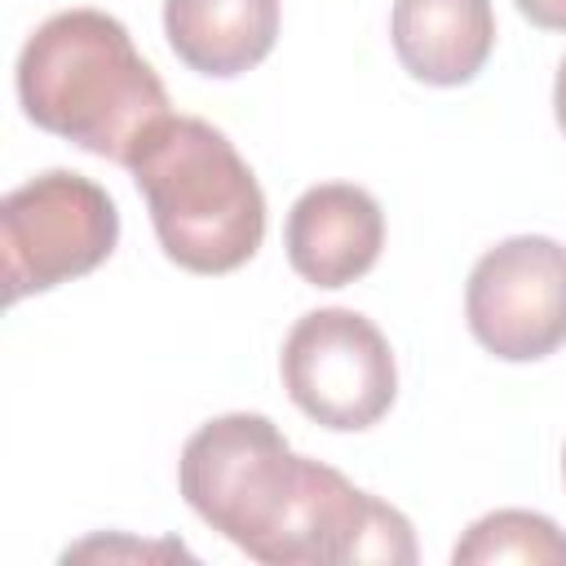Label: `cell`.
<instances>
[{"label": "cell", "mask_w": 566, "mask_h": 566, "mask_svg": "<svg viewBox=\"0 0 566 566\" xmlns=\"http://www.w3.org/2000/svg\"><path fill=\"white\" fill-rule=\"evenodd\" d=\"M553 115H557V128L566 133V57H562L557 80H553Z\"/></svg>", "instance_id": "12"}, {"label": "cell", "mask_w": 566, "mask_h": 566, "mask_svg": "<svg viewBox=\"0 0 566 566\" xmlns=\"http://www.w3.org/2000/svg\"><path fill=\"white\" fill-rule=\"evenodd\" d=\"M473 340L504 363H535L566 345V243L513 234L486 248L464 283Z\"/></svg>", "instance_id": "6"}, {"label": "cell", "mask_w": 566, "mask_h": 566, "mask_svg": "<svg viewBox=\"0 0 566 566\" xmlns=\"http://www.w3.org/2000/svg\"><path fill=\"white\" fill-rule=\"evenodd\" d=\"M186 504L265 566H411V522L332 464L296 455L279 424L230 411L199 424L177 460Z\"/></svg>", "instance_id": "1"}, {"label": "cell", "mask_w": 566, "mask_h": 566, "mask_svg": "<svg viewBox=\"0 0 566 566\" xmlns=\"http://www.w3.org/2000/svg\"><path fill=\"white\" fill-rule=\"evenodd\" d=\"M146 199L155 239L190 274H230L265 239V195L234 142L195 115L155 124L124 164Z\"/></svg>", "instance_id": "3"}, {"label": "cell", "mask_w": 566, "mask_h": 566, "mask_svg": "<svg viewBox=\"0 0 566 566\" xmlns=\"http://www.w3.org/2000/svg\"><path fill=\"white\" fill-rule=\"evenodd\" d=\"M287 398L323 429H371L398 394L394 349L358 310H310L283 340Z\"/></svg>", "instance_id": "5"}, {"label": "cell", "mask_w": 566, "mask_h": 566, "mask_svg": "<svg viewBox=\"0 0 566 566\" xmlns=\"http://www.w3.org/2000/svg\"><path fill=\"white\" fill-rule=\"evenodd\" d=\"M389 35L416 80L469 84L495 49V9L491 0H394Z\"/></svg>", "instance_id": "8"}, {"label": "cell", "mask_w": 566, "mask_h": 566, "mask_svg": "<svg viewBox=\"0 0 566 566\" xmlns=\"http://www.w3.org/2000/svg\"><path fill=\"white\" fill-rule=\"evenodd\" d=\"M164 35L190 71L230 80L270 57L279 0H164Z\"/></svg>", "instance_id": "9"}, {"label": "cell", "mask_w": 566, "mask_h": 566, "mask_svg": "<svg viewBox=\"0 0 566 566\" xmlns=\"http://www.w3.org/2000/svg\"><path fill=\"white\" fill-rule=\"evenodd\" d=\"M18 102L35 128L115 164L172 115L164 80L102 9H62L31 31L18 53Z\"/></svg>", "instance_id": "2"}, {"label": "cell", "mask_w": 566, "mask_h": 566, "mask_svg": "<svg viewBox=\"0 0 566 566\" xmlns=\"http://www.w3.org/2000/svg\"><path fill=\"white\" fill-rule=\"evenodd\" d=\"M292 270L314 287H345L363 279L385 248V212L354 181L310 186L283 226Z\"/></svg>", "instance_id": "7"}, {"label": "cell", "mask_w": 566, "mask_h": 566, "mask_svg": "<svg viewBox=\"0 0 566 566\" xmlns=\"http://www.w3.org/2000/svg\"><path fill=\"white\" fill-rule=\"evenodd\" d=\"M522 18H531L544 31H566V0H513Z\"/></svg>", "instance_id": "11"}, {"label": "cell", "mask_w": 566, "mask_h": 566, "mask_svg": "<svg viewBox=\"0 0 566 566\" xmlns=\"http://www.w3.org/2000/svg\"><path fill=\"white\" fill-rule=\"evenodd\" d=\"M562 478H566V451H562Z\"/></svg>", "instance_id": "13"}, {"label": "cell", "mask_w": 566, "mask_h": 566, "mask_svg": "<svg viewBox=\"0 0 566 566\" xmlns=\"http://www.w3.org/2000/svg\"><path fill=\"white\" fill-rule=\"evenodd\" d=\"M119 239L115 199L84 172H40L0 203L4 292L22 301L97 270Z\"/></svg>", "instance_id": "4"}, {"label": "cell", "mask_w": 566, "mask_h": 566, "mask_svg": "<svg viewBox=\"0 0 566 566\" xmlns=\"http://www.w3.org/2000/svg\"><path fill=\"white\" fill-rule=\"evenodd\" d=\"M455 566H486V562H522V566H566V531L531 509H495L478 517L460 544L451 548Z\"/></svg>", "instance_id": "10"}]
</instances>
